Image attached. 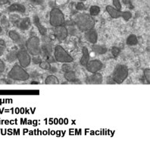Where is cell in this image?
Wrapping results in <instances>:
<instances>
[{"label":"cell","instance_id":"obj_1","mask_svg":"<svg viewBox=\"0 0 150 148\" xmlns=\"http://www.w3.org/2000/svg\"><path fill=\"white\" fill-rule=\"evenodd\" d=\"M75 24L81 32H86L88 30L94 28L96 22L93 16L86 13H82L77 16Z\"/></svg>","mask_w":150,"mask_h":148},{"label":"cell","instance_id":"obj_2","mask_svg":"<svg viewBox=\"0 0 150 148\" xmlns=\"http://www.w3.org/2000/svg\"><path fill=\"white\" fill-rule=\"evenodd\" d=\"M7 76L9 79L18 81H24L30 78L29 73L20 65H15L13 66L9 72L8 73Z\"/></svg>","mask_w":150,"mask_h":148},{"label":"cell","instance_id":"obj_3","mask_svg":"<svg viewBox=\"0 0 150 148\" xmlns=\"http://www.w3.org/2000/svg\"><path fill=\"white\" fill-rule=\"evenodd\" d=\"M129 70L125 65L119 64L116 66L112 74V78L115 84H121L128 77Z\"/></svg>","mask_w":150,"mask_h":148},{"label":"cell","instance_id":"obj_4","mask_svg":"<svg viewBox=\"0 0 150 148\" xmlns=\"http://www.w3.org/2000/svg\"><path fill=\"white\" fill-rule=\"evenodd\" d=\"M54 58L55 61L60 63H71L73 57L60 45H57L54 49Z\"/></svg>","mask_w":150,"mask_h":148},{"label":"cell","instance_id":"obj_5","mask_svg":"<svg viewBox=\"0 0 150 148\" xmlns=\"http://www.w3.org/2000/svg\"><path fill=\"white\" fill-rule=\"evenodd\" d=\"M50 23L52 27L64 25L65 23V18L63 12L58 8H54L50 11Z\"/></svg>","mask_w":150,"mask_h":148},{"label":"cell","instance_id":"obj_6","mask_svg":"<svg viewBox=\"0 0 150 148\" xmlns=\"http://www.w3.org/2000/svg\"><path fill=\"white\" fill-rule=\"evenodd\" d=\"M26 49L30 56L40 54V40L36 36L30 37L26 42Z\"/></svg>","mask_w":150,"mask_h":148},{"label":"cell","instance_id":"obj_7","mask_svg":"<svg viewBox=\"0 0 150 148\" xmlns=\"http://www.w3.org/2000/svg\"><path fill=\"white\" fill-rule=\"evenodd\" d=\"M17 59L18 60L19 65L23 68H27L31 63V56L27 49L21 47L17 52Z\"/></svg>","mask_w":150,"mask_h":148},{"label":"cell","instance_id":"obj_8","mask_svg":"<svg viewBox=\"0 0 150 148\" xmlns=\"http://www.w3.org/2000/svg\"><path fill=\"white\" fill-rule=\"evenodd\" d=\"M106 11L108 15L112 17V18H123L125 21H129L132 18V14L130 11H121L112 6H106Z\"/></svg>","mask_w":150,"mask_h":148},{"label":"cell","instance_id":"obj_9","mask_svg":"<svg viewBox=\"0 0 150 148\" xmlns=\"http://www.w3.org/2000/svg\"><path fill=\"white\" fill-rule=\"evenodd\" d=\"M53 43L52 42L51 40L46 38L43 40L42 45H40V54L43 58L47 59L52 56V50H53Z\"/></svg>","mask_w":150,"mask_h":148},{"label":"cell","instance_id":"obj_10","mask_svg":"<svg viewBox=\"0 0 150 148\" xmlns=\"http://www.w3.org/2000/svg\"><path fill=\"white\" fill-rule=\"evenodd\" d=\"M103 67V62H101L100 60L98 59H95V60H91L89 61L86 66V68L89 72L90 73H96L100 71Z\"/></svg>","mask_w":150,"mask_h":148},{"label":"cell","instance_id":"obj_11","mask_svg":"<svg viewBox=\"0 0 150 148\" xmlns=\"http://www.w3.org/2000/svg\"><path fill=\"white\" fill-rule=\"evenodd\" d=\"M55 36L57 40L59 41H63L68 36V31L64 25L58 26L55 28Z\"/></svg>","mask_w":150,"mask_h":148},{"label":"cell","instance_id":"obj_12","mask_svg":"<svg viewBox=\"0 0 150 148\" xmlns=\"http://www.w3.org/2000/svg\"><path fill=\"white\" fill-rule=\"evenodd\" d=\"M103 81V75L99 72L92 73V75L88 76L86 79V83L87 84H101Z\"/></svg>","mask_w":150,"mask_h":148},{"label":"cell","instance_id":"obj_13","mask_svg":"<svg viewBox=\"0 0 150 148\" xmlns=\"http://www.w3.org/2000/svg\"><path fill=\"white\" fill-rule=\"evenodd\" d=\"M85 38L88 42L92 44L96 43L98 40V33L94 28L88 30L85 32Z\"/></svg>","mask_w":150,"mask_h":148},{"label":"cell","instance_id":"obj_14","mask_svg":"<svg viewBox=\"0 0 150 148\" xmlns=\"http://www.w3.org/2000/svg\"><path fill=\"white\" fill-rule=\"evenodd\" d=\"M33 23H34L35 26L37 27V30L40 32L41 35H42V37L43 36H46V33H47V29H46L42 24H41L40 20V18H39L38 15H34L33 18Z\"/></svg>","mask_w":150,"mask_h":148},{"label":"cell","instance_id":"obj_15","mask_svg":"<svg viewBox=\"0 0 150 148\" xmlns=\"http://www.w3.org/2000/svg\"><path fill=\"white\" fill-rule=\"evenodd\" d=\"M8 11L9 12H19L24 14L26 11V8L24 5L20 3H13L11 6H8Z\"/></svg>","mask_w":150,"mask_h":148},{"label":"cell","instance_id":"obj_16","mask_svg":"<svg viewBox=\"0 0 150 148\" xmlns=\"http://www.w3.org/2000/svg\"><path fill=\"white\" fill-rule=\"evenodd\" d=\"M90 59V53H89V50H88L86 46H83L82 49V57H81V65L83 67H86L87 63L89 62Z\"/></svg>","mask_w":150,"mask_h":148},{"label":"cell","instance_id":"obj_17","mask_svg":"<svg viewBox=\"0 0 150 148\" xmlns=\"http://www.w3.org/2000/svg\"><path fill=\"white\" fill-rule=\"evenodd\" d=\"M31 26V20L29 18H24L20 20L18 24V28L21 31H24L29 29Z\"/></svg>","mask_w":150,"mask_h":148},{"label":"cell","instance_id":"obj_18","mask_svg":"<svg viewBox=\"0 0 150 148\" xmlns=\"http://www.w3.org/2000/svg\"><path fill=\"white\" fill-rule=\"evenodd\" d=\"M92 50L95 52L96 53L99 54V55H104L108 52V49L105 46H101V45H98V44L95 43L93 44L92 46Z\"/></svg>","mask_w":150,"mask_h":148},{"label":"cell","instance_id":"obj_19","mask_svg":"<svg viewBox=\"0 0 150 148\" xmlns=\"http://www.w3.org/2000/svg\"><path fill=\"white\" fill-rule=\"evenodd\" d=\"M8 37H9V38L12 40L13 42H15L17 44H20L22 41L21 35L15 31H8Z\"/></svg>","mask_w":150,"mask_h":148},{"label":"cell","instance_id":"obj_20","mask_svg":"<svg viewBox=\"0 0 150 148\" xmlns=\"http://www.w3.org/2000/svg\"><path fill=\"white\" fill-rule=\"evenodd\" d=\"M64 77L66 80L69 81V82L75 83L77 81V77H76V74H75V71L71 70V71H68L64 72Z\"/></svg>","mask_w":150,"mask_h":148},{"label":"cell","instance_id":"obj_21","mask_svg":"<svg viewBox=\"0 0 150 148\" xmlns=\"http://www.w3.org/2000/svg\"><path fill=\"white\" fill-rule=\"evenodd\" d=\"M126 43L128 46H136V45H137L138 44V39L135 34H130V36L127 38Z\"/></svg>","mask_w":150,"mask_h":148},{"label":"cell","instance_id":"obj_22","mask_svg":"<svg viewBox=\"0 0 150 148\" xmlns=\"http://www.w3.org/2000/svg\"><path fill=\"white\" fill-rule=\"evenodd\" d=\"M45 84H59V78L55 76V75H49L45 80Z\"/></svg>","mask_w":150,"mask_h":148},{"label":"cell","instance_id":"obj_23","mask_svg":"<svg viewBox=\"0 0 150 148\" xmlns=\"http://www.w3.org/2000/svg\"><path fill=\"white\" fill-rule=\"evenodd\" d=\"M17 49H13L11 51L8 53L6 56V60L8 62H15L17 59Z\"/></svg>","mask_w":150,"mask_h":148},{"label":"cell","instance_id":"obj_24","mask_svg":"<svg viewBox=\"0 0 150 148\" xmlns=\"http://www.w3.org/2000/svg\"><path fill=\"white\" fill-rule=\"evenodd\" d=\"M100 12V8L97 6H93L90 9V15L92 16H96Z\"/></svg>","mask_w":150,"mask_h":148},{"label":"cell","instance_id":"obj_25","mask_svg":"<svg viewBox=\"0 0 150 148\" xmlns=\"http://www.w3.org/2000/svg\"><path fill=\"white\" fill-rule=\"evenodd\" d=\"M40 68L43 70H50V67H51V65H50V62H48L47 61H42V62L39 64Z\"/></svg>","mask_w":150,"mask_h":148},{"label":"cell","instance_id":"obj_26","mask_svg":"<svg viewBox=\"0 0 150 148\" xmlns=\"http://www.w3.org/2000/svg\"><path fill=\"white\" fill-rule=\"evenodd\" d=\"M20 17L18 15H11V21L12 22L13 24H15V25L18 26V24H19V22H20Z\"/></svg>","mask_w":150,"mask_h":148},{"label":"cell","instance_id":"obj_27","mask_svg":"<svg viewBox=\"0 0 150 148\" xmlns=\"http://www.w3.org/2000/svg\"><path fill=\"white\" fill-rule=\"evenodd\" d=\"M112 54L114 57H117L120 55V53H121V49H119L117 46H113L112 48Z\"/></svg>","mask_w":150,"mask_h":148},{"label":"cell","instance_id":"obj_28","mask_svg":"<svg viewBox=\"0 0 150 148\" xmlns=\"http://www.w3.org/2000/svg\"><path fill=\"white\" fill-rule=\"evenodd\" d=\"M143 75H144L145 78L146 80L147 83H150V69L149 68H146L143 71Z\"/></svg>","mask_w":150,"mask_h":148},{"label":"cell","instance_id":"obj_29","mask_svg":"<svg viewBox=\"0 0 150 148\" xmlns=\"http://www.w3.org/2000/svg\"><path fill=\"white\" fill-rule=\"evenodd\" d=\"M62 70L64 72L68 71H71L72 70V66L69 64V63H63L62 66Z\"/></svg>","mask_w":150,"mask_h":148},{"label":"cell","instance_id":"obj_30","mask_svg":"<svg viewBox=\"0 0 150 148\" xmlns=\"http://www.w3.org/2000/svg\"><path fill=\"white\" fill-rule=\"evenodd\" d=\"M33 58H31V61H33V62L34 64H40L41 62H42V59H41L40 56H33Z\"/></svg>","mask_w":150,"mask_h":148},{"label":"cell","instance_id":"obj_31","mask_svg":"<svg viewBox=\"0 0 150 148\" xmlns=\"http://www.w3.org/2000/svg\"><path fill=\"white\" fill-rule=\"evenodd\" d=\"M112 3H113V6H115V9L118 10H121V4L120 0H112Z\"/></svg>","mask_w":150,"mask_h":148},{"label":"cell","instance_id":"obj_32","mask_svg":"<svg viewBox=\"0 0 150 148\" xmlns=\"http://www.w3.org/2000/svg\"><path fill=\"white\" fill-rule=\"evenodd\" d=\"M76 9L78 10V11H83V10L85 9V6L83 2H77V5H76Z\"/></svg>","mask_w":150,"mask_h":148},{"label":"cell","instance_id":"obj_33","mask_svg":"<svg viewBox=\"0 0 150 148\" xmlns=\"http://www.w3.org/2000/svg\"><path fill=\"white\" fill-rule=\"evenodd\" d=\"M6 70V65L2 59H0V73H2Z\"/></svg>","mask_w":150,"mask_h":148},{"label":"cell","instance_id":"obj_34","mask_svg":"<svg viewBox=\"0 0 150 148\" xmlns=\"http://www.w3.org/2000/svg\"><path fill=\"white\" fill-rule=\"evenodd\" d=\"M34 5H42L43 3L44 0H30Z\"/></svg>","mask_w":150,"mask_h":148},{"label":"cell","instance_id":"obj_35","mask_svg":"<svg viewBox=\"0 0 150 148\" xmlns=\"http://www.w3.org/2000/svg\"><path fill=\"white\" fill-rule=\"evenodd\" d=\"M106 83L107 84H115V82L114 81L113 79L112 78V77L110 76V77H108V78H107L106 80Z\"/></svg>","mask_w":150,"mask_h":148},{"label":"cell","instance_id":"obj_36","mask_svg":"<svg viewBox=\"0 0 150 148\" xmlns=\"http://www.w3.org/2000/svg\"><path fill=\"white\" fill-rule=\"evenodd\" d=\"M9 0H0V6H5L9 4Z\"/></svg>","mask_w":150,"mask_h":148},{"label":"cell","instance_id":"obj_37","mask_svg":"<svg viewBox=\"0 0 150 148\" xmlns=\"http://www.w3.org/2000/svg\"><path fill=\"white\" fill-rule=\"evenodd\" d=\"M5 53V47L2 45H0V56H2Z\"/></svg>","mask_w":150,"mask_h":148},{"label":"cell","instance_id":"obj_38","mask_svg":"<svg viewBox=\"0 0 150 148\" xmlns=\"http://www.w3.org/2000/svg\"><path fill=\"white\" fill-rule=\"evenodd\" d=\"M50 71H51V72H52V73H55V72H56L57 71V68H54V67H50Z\"/></svg>","mask_w":150,"mask_h":148},{"label":"cell","instance_id":"obj_39","mask_svg":"<svg viewBox=\"0 0 150 148\" xmlns=\"http://www.w3.org/2000/svg\"><path fill=\"white\" fill-rule=\"evenodd\" d=\"M123 2L125 3V5H129L130 4V0H123Z\"/></svg>","mask_w":150,"mask_h":148},{"label":"cell","instance_id":"obj_40","mask_svg":"<svg viewBox=\"0 0 150 148\" xmlns=\"http://www.w3.org/2000/svg\"><path fill=\"white\" fill-rule=\"evenodd\" d=\"M31 84H38L39 83H38V82H36V81H33V82H31Z\"/></svg>","mask_w":150,"mask_h":148},{"label":"cell","instance_id":"obj_41","mask_svg":"<svg viewBox=\"0 0 150 148\" xmlns=\"http://www.w3.org/2000/svg\"><path fill=\"white\" fill-rule=\"evenodd\" d=\"M2 32V27H1V25H0V33Z\"/></svg>","mask_w":150,"mask_h":148},{"label":"cell","instance_id":"obj_42","mask_svg":"<svg viewBox=\"0 0 150 148\" xmlns=\"http://www.w3.org/2000/svg\"><path fill=\"white\" fill-rule=\"evenodd\" d=\"M81 2H85V1H86V0H81Z\"/></svg>","mask_w":150,"mask_h":148}]
</instances>
